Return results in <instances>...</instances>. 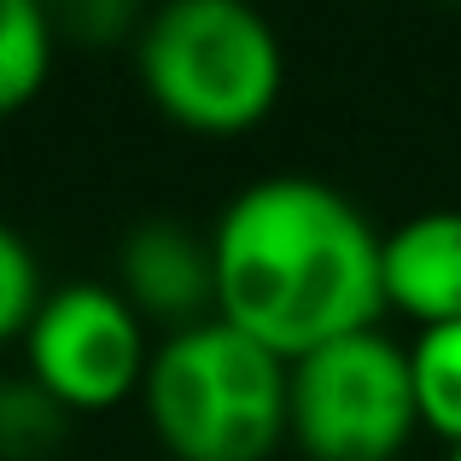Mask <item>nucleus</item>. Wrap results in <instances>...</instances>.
<instances>
[{
  "instance_id": "nucleus-1",
  "label": "nucleus",
  "mask_w": 461,
  "mask_h": 461,
  "mask_svg": "<svg viewBox=\"0 0 461 461\" xmlns=\"http://www.w3.org/2000/svg\"><path fill=\"white\" fill-rule=\"evenodd\" d=\"M380 240L350 193L321 176H263L211 222L216 315L298 362L333 339L380 327Z\"/></svg>"
},
{
  "instance_id": "nucleus-2",
  "label": "nucleus",
  "mask_w": 461,
  "mask_h": 461,
  "mask_svg": "<svg viewBox=\"0 0 461 461\" xmlns=\"http://www.w3.org/2000/svg\"><path fill=\"white\" fill-rule=\"evenodd\" d=\"M140 88L193 135H246L281 105L286 47L258 0H158L135 41Z\"/></svg>"
},
{
  "instance_id": "nucleus-3",
  "label": "nucleus",
  "mask_w": 461,
  "mask_h": 461,
  "mask_svg": "<svg viewBox=\"0 0 461 461\" xmlns=\"http://www.w3.org/2000/svg\"><path fill=\"white\" fill-rule=\"evenodd\" d=\"M140 403L169 461H269L286 444V362L216 315L158 339Z\"/></svg>"
},
{
  "instance_id": "nucleus-4",
  "label": "nucleus",
  "mask_w": 461,
  "mask_h": 461,
  "mask_svg": "<svg viewBox=\"0 0 461 461\" xmlns=\"http://www.w3.org/2000/svg\"><path fill=\"white\" fill-rule=\"evenodd\" d=\"M415 427L409 345L380 327L286 362V438L310 461H403Z\"/></svg>"
},
{
  "instance_id": "nucleus-5",
  "label": "nucleus",
  "mask_w": 461,
  "mask_h": 461,
  "mask_svg": "<svg viewBox=\"0 0 461 461\" xmlns=\"http://www.w3.org/2000/svg\"><path fill=\"white\" fill-rule=\"evenodd\" d=\"M152 350V327L117 286L65 281L41 298L23 333V374L47 385L70 415H105L140 397Z\"/></svg>"
},
{
  "instance_id": "nucleus-6",
  "label": "nucleus",
  "mask_w": 461,
  "mask_h": 461,
  "mask_svg": "<svg viewBox=\"0 0 461 461\" xmlns=\"http://www.w3.org/2000/svg\"><path fill=\"white\" fill-rule=\"evenodd\" d=\"M117 293L140 310L147 327L181 333V327L216 321V251L211 234L181 216H140L117 240Z\"/></svg>"
},
{
  "instance_id": "nucleus-7",
  "label": "nucleus",
  "mask_w": 461,
  "mask_h": 461,
  "mask_svg": "<svg viewBox=\"0 0 461 461\" xmlns=\"http://www.w3.org/2000/svg\"><path fill=\"white\" fill-rule=\"evenodd\" d=\"M385 310H403L415 327L461 321V211H420L385 228L380 240Z\"/></svg>"
},
{
  "instance_id": "nucleus-8",
  "label": "nucleus",
  "mask_w": 461,
  "mask_h": 461,
  "mask_svg": "<svg viewBox=\"0 0 461 461\" xmlns=\"http://www.w3.org/2000/svg\"><path fill=\"white\" fill-rule=\"evenodd\" d=\"M53 23L41 0H0V117L23 112L53 77Z\"/></svg>"
},
{
  "instance_id": "nucleus-9",
  "label": "nucleus",
  "mask_w": 461,
  "mask_h": 461,
  "mask_svg": "<svg viewBox=\"0 0 461 461\" xmlns=\"http://www.w3.org/2000/svg\"><path fill=\"white\" fill-rule=\"evenodd\" d=\"M409 380H415L420 427L438 432L444 444H461V321L420 327L409 339Z\"/></svg>"
},
{
  "instance_id": "nucleus-10",
  "label": "nucleus",
  "mask_w": 461,
  "mask_h": 461,
  "mask_svg": "<svg viewBox=\"0 0 461 461\" xmlns=\"http://www.w3.org/2000/svg\"><path fill=\"white\" fill-rule=\"evenodd\" d=\"M70 409L30 374L0 380V461H47L70 438Z\"/></svg>"
},
{
  "instance_id": "nucleus-11",
  "label": "nucleus",
  "mask_w": 461,
  "mask_h": 461,
  "mask_svg": "<svg viewBox=\"0 0 461 461\" xmlns=\"http://www.w3.org/2000/svg\"><path fill=\"white\" fill-rule=\"evenodd\" d=\"M47 23L70 47H135L147 30V0H41Z\"/></svg>"
},
{
  "instance_id": "nucleus-12",
  "label": "nucleus",
  "mask_w": 461,
  "mask_h": 461,
  "mask_svg": "<svg viewBox=\"0 0 461 461\" xmlns=\"http://www.w3.org/2000/svg\"><path fill=\"white\" fill-rule=\"evenodd\" d=\"M41 298H47V286H41V263H35L30 240L12 222H0V345H12V339L23 345Z\"/></svg>"
},
{
  "instance_id": "nucleus-13",
  "label": "nucleus",
  "mask_w": 461,
  "mask_h": 461,
  "mask_svg": "<svg viewBox=\"0 0 461 461\" xmlns=\"http://www.w3.org/2000/svg\"><path fill=\"white\" fill-rule=\"evenodd\" d=\"M438 6H456V12H461V0H438Z\"/></svg>"
},
{
  "instance_id": "nucleus-14",
  "label": "nucleus",
  "mask_w": 461,
  "mask_h": 461,
  "mask_svg": "<svg viewBox=\"0 0 461 461\" xmlns=\"http://www.w3.org/2000/svg\"><path fill=\"white\" fill-rule=\"evenodd\" d=\"M450 461H461V444H456V450H450Z\"/></svg>"
}]
</instances>
